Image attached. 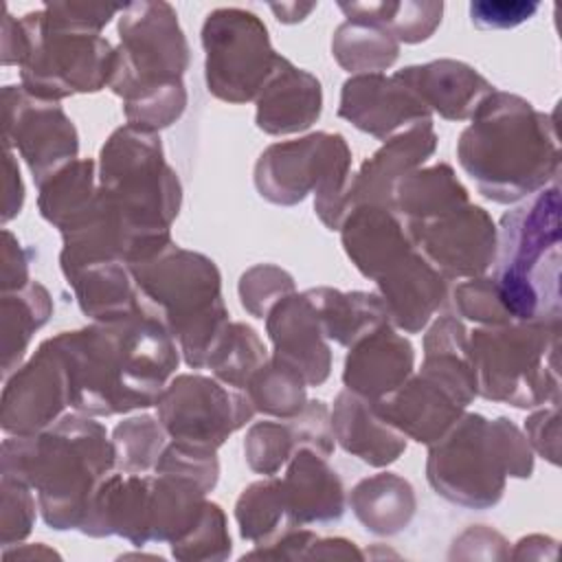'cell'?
Returning a JSON list of instances; mask_svg holds the SVG:
<instances>
[{
    "label": "cell",
    "instance_id": "cell-46",
    "mask_svg": "<svg viewBox=\"0 0 562 562\" xmlns=\"http://www.w3.org/2000/svg\"><path fill=\"white\" fill-rule=\"evenodd\" d=\"M125 7H114V4H46L44 11L46 15L64 26L88 31V33H99L103 24L110 22V18L116 11H123Z\"/></svg>",
    "mask_w": 562,
    "mask_h": 562
},
{
    "label": "cell",
    "instance_id": "cell-11",
    "mask_svg": "<svg viewBox=\"0 0 562 562\" xmlns=\"http://www.w3.org/2000/svg\"><path fill=\"white\" fill-rule=\"evenodd\" d=\"M24 33L22 88L46 101L110 86L116 50L99 33L53 22L46 11L20 20Z\"/></svg>",
    "mask_w": 562,
    "mask_h": 562
},
{
    "label": "cell",
    "instance_id": "cell-35",
    "mask_svg": "<svg viewBox=\"0 0 562 562\" xmlns=\"http://www.w3.org/2000/svg\"><path fill=\"white\" fill-rule=\"evenodd\" d=\"M349 20L375 24L397 42H422L432 35L441 22V2H351L338 4Z\"/></svg>",
    "mask_w": 562,
    "mask_h": 562
},
{
    "label": "cell",
    "instance_id": "cell-21",
    "mask_svg": "<svg viewBox=\"0 0 562 562\" xmlns=\"http://www.w3.org/2000/svg\"><path fill=\"white\" fill-rule=\"evenodd\" d=\"M266 327L274 345V356L299 369L310 386L327 380L331 353L305 292H292L274 303L266 316Z\"/></svg>",
    "mask_w": 562,
    "mask_h": 562
},
{
    "label": "cell",
    "instance_id": "cell-40",
    "mask_svg": "<svg viewBox=\"0 0 562 562\" xmlns=\"http://www.w3.org/2000/svg\"><path fill=\"white\" fill-rule=\"evenodd\" d=\"M112 443L121 472L145 474L156 468L167 448V430L154 417H132L114 428Z\"/></svg>",
    "mask_w": 562,
    "mask_h": 562
},
{
    "label": "cell",
    "instance_id": "cell-5",
    "mask_svg": "<svg viewBox=\"0 0 562 562\" xmlns=\"http://www.w3.org/2000/svg\"><path fill=\"white\" fill-rule=\"evenodd\" d=\"M494 285L512 321L560 325V189L531 193L496 231Z\"/></svg>",
    "mask_w": 562,
    "mask_h": 562
},
{
    "label": "cell",
    "instance_id": "cell-23",
    "mask_svg": "<svg viewBox=\"0 0 562 562\" xmlns=\"http://www.w3.org/2000/svg\"><path fill=\"white\" fill-rule=\"evenodd\" d=\"M375 283L389 321L406 334L422 331L446 299V279L415 250L391 266Z\"/></svg>",
    "mask_w": 562,
    "mask_h": 562
},
{
    "label": "cell",
    "instance_id": "cell-12",
    "mask_svg": "<svg viewBox=\"0 0 562 562\" xmlns=\"http://www.w3.org/2000/svg\"><path fill=\"white\" fill-rule=\"evenodd\" d=\"M202 44L209 92L228 103L259 97L279 61L261 20L241 9L209 13L202 26Z\"/></svg>",
    "mask_w": 562,
    "mask_h": 562
},
{
    "label": "cell",
    "instance_id": "cell-45",
    "mask_svg": "<svg viewBox=\"0 0 562 562\" xmlns=\"http://www.w3.org/2000/svg\"><path fill=\"white\" fill-rule=\"evenodd\" d=\"M538 9V2H472L470 4V18L472 24L479 29H514L518 24H522L525 20H529Z\"/></svg>",
    "mask_w": 562,
    "mask_h": 562
},
{
    "label": "cell",
    "instance_id": "cell-9",
    "mask_svg": "<svg viewBox=\"0 0 562 562\" xmlns=\"http://www.w3.org/2000/svg\"><path fill=\"white\" fill-rule=\"evenodd\" d=\"M558 345L560 325L512 321L474 329L468 356L476 393L518 408L560 402Z\"/></svg>",
    "mask_w": 562,
    "mask_h": 562
},
{
    "label": "cell",
    "instance_id": "cell-1",
    "mask_svg": "<svg viewBox=\"0 0 562 562\" xmlns=\"http://www.w3.org/2000/svg\"><path fill=\"white\" fill-rule=\"evenodd\" d=\"M68 380V404L83 415L154 406L180 356L167 325L147 307L48 338Z\"/></svg>",
    "mask_w": 562,
    "mask_h": 562
},
{
    "label": "cell",
    "instance_id": "cell-44",
    "mask_svg": "<svg viewBox=\"0 0 562 562\" xmlns=\"http://www.w3.org/2000/svg\"><path fill=\"white\" fill-rule=\"evenodd\" d=\"M2 542L7 547L29 536L35 518V501L31 485L9 474H2Z\"/></svg>",
    "mask_w": 562,
    "mask_h": 562
},
{
    "label": "cell",
    "instance_id": "cell-32",
    "mask_svg": "<svg viewBox=\"0 0 562 562\" xmlns=\"http://www.w3.org/2000/svg\"><path fill=\"white\" fill-rule=\"evenodd\" d=\"M349 503L364 529L380 536L400 533L415 514L411 483L391 472L360 481L353 487Z\"/></svg>",
    "mask_w": 562,
    "mask_h": 562
},
{
    "label": "cell",
    "instance_id": "cell-8",
    "mask_svg": "<svg viewBox=\"0 0 562 562\" xmlns=\"http://www.w3.org/2000/svg\"><path fill=\"white\" fill-rule=\"evenodd\" d=\"M145 305L178 340L193 369L206 360L228 325L215 263L191 250L169 246L158 257L130 266Z\"/></svg>",
    "mask_w": 562,
    "mask_h": 562
},
{
    "label": "cell",
    "instance_id": "cell-25",
    "mask_svg": "<svg viewBox=\"0 0 562 562\" xmlns=\"http://www.w3.org/2000/svg\"><path fill=\"white\" fill-rule=\"evenodd\" d=\"M419 101L448 121L472 119L481 101L494 92V86L472 66L454 59H439L424 66H408L395 72Z\"/></svg>",
    "mask_w": 562,
    "mask_h": 562
},
{
    "label": "cell",
    "instance_id": "cell-22",
    "mask_svg": "<svg viewBox=\"0 0 562 562\" xmlns=\"http://www.w3.org/2000/svg\"><path fill=\"white\" fill-rule=\"evenodd\" d=\"M340 233L347 257L373 281L415 250L402 220L393 209L382 204H358L349 209L340 222Z\"/></svg>",
    "mask_w": 562,
    "mask_h": 562
},
{
    "label": "cell",
    "instance_id": "cell-10",
    "mask_svg": "<svg viewBox=\"0 0 562 562\" xmlns=\"http://www.w3.org/2000/svg\"><path fill=\"white\" fill-rule=\"evenodd\" d=\"M351 151L340 134H310L270 145L255 165V187L274 204H296L316 191L314 209L329 231H338L347 213Z\"/></svg>",
    "mask_w": 562,
    "mask_h": 562
},
{
    "label": "cell",
    "instance_id": "cell-2",
    "mask_svg": "<svg viewBox=\"0 0 562 562\" xmlns=\"http://www.w3.org/2000/svg\"><path fill=\"white\" fill-rule=\"evenodd\" d=\"M457 158L487 200L512 204L529 198L560 169L553 119L522 97L494 90L461 132Z\"/></svg>",
    "mask_w": 562,
    "mask_h": 562
},
{
    "label": "cell",
    "instance_id": "cell-29",
    "mask_svg": "<svg viewBox=\"0 0 562 562\" xmlns=\"http://www.w3.org/2000/svg\"><path fill=\"white\" fill-rule=\"evenodd\" d=\"M68 283L75 288L79 307L99 323L123 321L143 312L147 305L123 261H99L75 272Z\"/></svg>",
    "mask_w": 562,
    "mask_h": 562
},
{
    "label": "cell",
    "instance_id": "cell-37",
    "mask_svg": "<svg viewBox=\"0 0 562 562\" xmlns=\"http://www.w3.org/2000/svg\"><path fill=\"white\" fill-rule=\"evenodd\" d=\"M397 42L393 35L382 31L375 24L347 20L338 26L331 53L338 59V64L349 72H378L389 68L397 59Z\"/></svg>",
    "mask_w": 562,
    "mask_h": 562
},
{
    "label": "cell",
    "instance_id": "cell-26",
    "mask_svg": "<svg viewBox=\"0 0 562 562\" xmlns=\"http://www.w3.org/2000/svg\"><path fill=\"white\" fill-rule=\"evenodd\" d=\"M281 494L290 525L331 522L345 512V490L327 457L312 448H299L288 465Z\"/></svg>",
    "mask_w": 562,
    "mask_h": 562
},
{
    "label": "cell",
    "instance_id": "cell-19",
    "mask_svg": "<svg viewBox=\"0 0 562 562\" xmlns=\"http://www.w3.org/2000/svg\"><path fill=\"white\" fill-rule=\"evenodd\" d=\"M299 448H312L323 457L331 454L334 428L325 402H307L285 422H259L248 430L244 441L248 465L268 476H274Z\"/></svg>",
    "mask_w": 562,
    "mask_h": 562
},
{
    "label": "cell",
    "instance_id": "cell-34",
    "mask_svg": "<svg viewBox=\"0 0 562 562\" xmlns=\"http://www.w3.org/2000/svg\"><path fill=\"white\" fill-rule=\"evenodd\" d=\"M97 195L94 162L72 160L40 184V213L44 220L66 231Z\"/></svg>",
    "mask_w": 562,
    "mask_h": 562
},
{
    "label": "cell",
    "instance_id": "cell-28",
    "mask_svg": "<svg viewBox=\"0 0 562 562\" xmlns=\"http://www.w3.org/2000/svg\"><path fill=\"white\" fill-rule=\"evenodd\" d=\"M331 428L340 446L369 465H389L406 450V437L380 419L364 397L342 391L331 411Z\"/></svg>",
    "mask_w": 562,
    "mask_h": 562
},
{
    "label": "cell",
    "instance_id": "cell-16",
    "mask_svg": "<svg viewBox=\"0 0 562 562\" xmlns=\"http://www.w3.org/2000/svg\"><path fill=\"white\" fill-rule=\"evenodd\" d=\"M68 404L66 369L48 340L35 356L7 378L2 393V428L13 435H35L55 424Z\"/></svg>",
    "mask_w": 562,
    "mask_h": 562
},
{
    "label": "cell",
    "instance_id": "cell-20",
    "mask_svg": "<svg viewBox=\"0 0 562 562\" xmlns=\"http://www.w3.org/2000/svg\"><path fill=\"white\" fill-rule=\"evenodd\" d=\"M413 362L411 342L384 323L349 347L342 382L347 391L375 404L411 378Z\"/></svg>",
    "mask_w": 562,
    "mask_h": 562
},
{
    "label": "cell",
    "instance_id": "cell-4",
    "mask_svg": "<svg viewBox=\"0 0 562 562\" xmlns=\"http://www.w3.org/2000/svg\"><path fill=\"white\" fill-rule=\"evenodd\" d=\"M119 35L110 88L125 101L130 125L149 132L171 125L187 105L182 75L189 66L173 9L167 2L125 4Z\"/></svg>",
    "mask_w": 562,
    "mask_h": 562
},
{
    "label": "cell",
    "instance_id": "cell-30",
    "mask_svg": "<svg viewBox=\"0 0 562 562\" xmlns=\"http://www.w3.org/2000/svg\"><path fill=\"white\" fill-rule=\"evenodd\" d=\"M468 202V191L448 165H435L424 171H408L393 184L389 209L404 226L422 224L452 213Z\"/></svg>",
    "mask_w": 562,
    "mask_h": 562
},
{
    "label": "cell",
    "instance_id": "cell-17",
    "mask_svg": "<svg viewBox=\"0 0 562 562\" xmlns=\"http://www.w3.org/2000/svg\"><path fill=\"white\" fill-rule=\"evenodd\" d=\"M338 116L380 140H389L393 134L430 121V110L395 75L369 72L345 81Z\"/></svg>",
    "mask_w": 562,
    "mask_h": 562
},
{
    "label": "cell",
    "instance_id": "cell-33",
    "mask_svg": "<svg viewBox=\"0 0 562 562\" xmlns=\"http://www.w3.org/2000/svg\"><path fill=\"white\" fill-rule=\"evenodd\" d=\"M53 312L48 292L29 281L15 294L4 292L2 296V351H4V375L20 369V360L29 347L35 329H40Z\"/></svg>",
    "mask_w": 562,
    "mask_h": 562
},
{
    "label": "cell",
    "instance_id": "cell-14",
    "mask_svg": "<svg viewBox=\"0 0 562 562\" xmlns=\"http://www.w3.org/2000/svg\"><path fill=\"white\" fill-rule=\"evenodd\" d=\"M2 103L7 147H18L37 187L77 158V130L55 101L37 99L22 86H7Z\"/></svg>",
    "mask_w": 562,
    "mask_h": 562
},
{
    "label": "cell",
    "instance_id": "cell-41",
    "mask_svg": "<svg viewBox=\"0 0 562 562\" xmlns=\"http://www.w3.org/2000/svg\"><path fill=\"white\" fill-rule=\"evenodd\" d=\"M171 553L178 560H224L231 553V536L226 531V518L220 505L209 503L198 525L178 542L171 544Z\"/></svg>",
    "mask_w": 562,
    "mask_h": 562
},
{
    "label": "cell",
    "instance_id": "cell-39",
    "mask_svg": "<svg viewBox=\"0 0 562 562\" xmlns=\"http://www.w3.org/2000/svg\"><path fill=\"white\" fill-rule=\"evenodd\" d=\"M305 386L307 382L299 369L272 356V360H266V364L250 378L244 391L248 393L255 411L292 417L307 404Z\"/></svg>",
    "mask_w": 562,
    "mask_h": 562
},
{
    "label": "cell",
    "instance_id": "cell-27",
    "mask_svg": "<svg viewBox=\"0 0 562 562\" xmlns=\"http://www.w3.org/2000/svg\"><path fill=\"white\" fill-rule=\"evenodd\" d=\"M321 105L318 79L279 55L272 77L257 97V127L268 134L301 132L318 119Z\"/></svg>",
    "mask_w": 562,
    "mask_h": 562
},
{
    "label": "cell",
    "instance_id": "cell-3",
    "mask_svg": "<svg viewBox=\"0 0 562 562\" xmlns=\"http://www.w3.org/2000/svg\"><path fill=\"white\" fill-rule=\"evenodd\" d=\"M116 465L105 428L83 413L61 415L35 435L2 443V474L26 481L53 529H81L99 483Z\"/></svg>",
    "mask_w": 562,
    "mask_h": 562
},
{
    "label": "cell",
    "instance_id": "cell-6",
    "mask_svg": "<svg viewBox=\"0 0 562 562\" xmlns=\"http://www.w3.org/2000/svg\"><path fill=\"white\" fill-rule=\"evenodd\" d=\"M97 191L114 206L134 241V263L149 261L173 241L169 224L178 215L182 189L165 162L160 136L134 125L119 127L103 145Z\"/></svg>",
    "mask_w": 562,
    "mask_h": 562
},
{
    "label": "cell",
    "instance_id": "cell-13",
    "mask_svg": "<svg viewBox=\"0 0 562 562\" xmlns=\"http://www.w3.org/2000/svg\"><path fill=\"white\" fill-rule=\"evenodd\" d=\"M156 406L158 422L173 443L206 450L220 448L255 415L246 391L204 375H178L165 386Z\"/></svg>",
    "mask_w": 562,
    "mask_h": 562
},
{
    "label": "cell",
    "instance_id": "cell-24",
    "mask_svg": "<svg viewBox=\"0 0 562 562\" xmlns=\"http://www.w3.org/2000/svg\"><path fill=\"white\" fill-rule=\"evenodd\" d=\"M437 145V136L432 123L413 125L393 138L386 140L382 149H378L358 171V176L349 182L347 191V211L358 204H391L393 184L413 171L419 162H424ZM347 215V213H345Z\"/></svg>",
    "mask_w": 562,
    "mask_h": 562
},
{
    "label": "cell",
    "instance_id": "cell-36",
    "mask_svg": "<svg viewBox=\"0 0 562 562\" xmlns=\"http://www.w3.org/2000/svg\"><path fill=\"white\" fill-rule=\"evenodd\" d=\"M235 518L244 540H250L255 547L270 544L279 533L290 527L281 483L270 476L268 481H257L248 485L235 505Z\"/></svg>",
    "mask_w": 562,
    "mask_h": 562
},
{
    "label": "cell",
    "instance_id": "cell-18",
    "mask_svg": "<svg viewBox=\"0 0 562 562\" xmlns=\"http://www.w3.org/2000/svg\"><path fill=\"white\" fill-rule=\"evenodd\" d=\"M375 415L417 443H435L463 415L468 402L443 380L419 369L391 395L371 404Z\"/></svg>",
    "mask_w": 562,
    "mask_h": 562
},
{
    "label": "cell",
    "instance_id": "cell-47",
    "mask_svg": "<svg viewBox=\"0 0 562 562\" xmlns=\"http://www.w3.org/2000/svg\"><path fill=\"white\" fill-rule=\"evenodd\" d=\"M531 443L551 463H558V404L531 415L525 424Z\"/></svg>",
    "mask_w": 562,
    "mask_h": 562
},
{
    "label": "cell",
    "instance_id": "cell-15",
    "mask_svg": "<svg viewBox=\"0 0 562 562\" xmlns=\"http://www.w3.org/2000/svg\"><path fill=\"white\" fill-rule=\"evenodd\" d=\"M406 231L413 246L443 279H474L494 263L496 226L481 206L465 204Z\"/></svg>",
    "mask_w": 562,
    "mask_h": 562
},
{
    "label": "cell",
    "instance_id": "cell-38",
    "mask_svg": "<svg viewBox=\"0 0 562 562\" xmlns=\"http://www.w3.org/2000/svg\"><path fill=\"white\" fill-rule=\"evenodd\" d=\"M266 360V347L257 331L244 323H228L215 342L206 367H211L220 382L244 391Z\"/></svg>",
    "mask_w": 562,
    "mask_h": 562
},
{
    "label": "cell",
    "instance_id": "cell-42",
    "mask_svg": "<svg viewBox=\"0 0 562 562\" xmlns=\"http://www.w3.org/2000/svg\"><path fill=\"white\" fill-rule=\"evenodd\" d=\"M294 292L292 277L277 266H255L241 274L239 296L241 305L255 316L263 318L283 296Z\"/></svg>",
    "mask_w": 562,
    "mask_h": 562
},
{
    "label": "cell",
    "instance_id": "cell-43",
    "mask_svg": "<svg viewBox=\"0 0 562 562\" xmlns=\"http://www.w3.org/2000/svg\"><path fill=\"white\" fill-rule=\"evenodd\" d=\"M454 305L461 316L485 323V325H505L512 323L509 314L505 312L494 279L490 277H474L454 288Z\"/></svg>",
    "mask_w": 562,
    "mask_h": 562
},
{
    "label": "cell",
    "instance_id": "cell-31",
    "mask_svg": "<svg viewBox=\"0 0 562 562\" xmlns=\"http://www.w3.org/2000/svg\"><path fill=\"white\" fill-rule=\"evenodd\" d=\"M310 299L325 338L351 347L358 338L389 323L384 303L369 292H340L331 288H312Z\"/></svg>",
    "mask_w": 562,
    "mask_h": 562
},
{
    "label": "cell",
    "instance_id": "cell-7",
    "mask_svg": "<svg viewBox=\"0 0 562 562\" xmlns=\"http://www.w3.org/2000/svg\"><path fill=\"white\" fill-rule=\"evenodd\" d=\"M430 446L428 483L439 496L461 507L496 505L505 476L525 479L533 468L527 439L505 417L487 422L483 415H461Z\"/></svg>",
    "mask_w": 562,
    "mask_h": 562
}]
</instances>
